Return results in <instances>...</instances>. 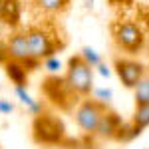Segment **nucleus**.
Segmentation results:
<instances>
[{"mask_svg":"<svg viewBox=\"0 0 149 149\" xmlns=\"http://www.w3.org/2000/svg\"><path fill=\"white\" fill-rule=\"evenodd\" d=\"M64 80L76 95H90L93 92V68L81 56L70 58Z\"/></svg>","mask_w":149,"mask_h":149,"instance_id":"f257e3e1","label":"nucleus"},{"mask_svg":"<svg viewBox=\"0 0 149 149\" xmlns=\"http://www.w3.org/2000/svg\"><path fill=\"white\" fill-rule=\"evenodd\" d=\"M32 133H34L36 141L38 143H44V145H58V143H62L64 137H66L64 123L58 119L56 115L44 113V111L40 115H34Z\"/></svg>","mask_w":149,"mask_h":149,"instance_id":"f03ea898","label":"nucleus"},{"mask_svg":"<svg viewBox=\"0 0 149 149\" xmlns=\"http://www.w3.org/2000/svg\"><path fill=\"white\" fill-rule=\"evenodd\" d=\"M115 44L129 54H137L145 44V34L135 22H117L113 24Z\"/></svg>","mask_w":149,"mask_h":149,"instance_id":"7ed1b4c3","label":"nucleus"},{"mask_svg":"<svg viewBox=\"0 0 149 149\" xmlns=\"http://www.w3.org/2000/svg\"><path fill=\"white\" fill-rule=\"evenodd\" d=\"M26 38H28V46H30V56L36 60H46L48 56H54L62 44H56V38L46 32L44 28H30L26 30Z\"/></svg>","mask_w":149,"mask_h":149,"instance_id":"20e7f679","label":"nucleus"},{"mask_svg":"<svg viewBox=\"0 0 149 149\" xmlns=\"http://www.w3.org/2000/svg\"><path fill=\"white\" fill-rule=\"evenodd\" d=\"M103 111H105V103L97 102V100H84V102L76 107L74 111V119L84 133L92 135L95 133V127L102 119Z\"/></svg>","mask_w":149,"mask_h":149,"instance_id":"39448f33","label":"nucleus"},{"mask_svg":"<svg viewBox=\"0 0 149 149\" xmlns=\"http://www.w3.org/2000/svg\"><path fill=\"white\" fill-rule=\"evenodd\" d=\"M44 93L48 95L50 102L56 103V105H60L62 109L72 107V102H76V100H74L76 93L68 88V84H66L64 78H58V76L46 80V84H44Z\"/></svg>","mask_w":149,"mask_h":149,"instance_id":"423d86ee","label":"nucleus"},{"mask_svg":"<svg viewBox=\"0 0 149 149\" xmlns=\"http://www.w3.org/2000/svg\"><path fill=\"white\" fill-rule=\"evenodd\" d=\"M115 74L117 78L121 80V84L125 88H135L143 76H145V66L141 62H135V60H127V58H119L115 60Z\"/></svg>","mask_w":149,"mask_h":149,"instance_id":"0eeeda50","label":"nucleus"},{"mask_svg":"<svg viewBox=\"0 0 149 149\" xmlns=\"http://www.w3.org/2000/svg\"><path fill=\"white\" fill-rule=\"evenodd\" d=\"M6 50H8V58L10 60H18V62L26 60L30 56V46H28L26 32H14L6 40Z\"/></svg>","mask_w":149,"mask_h":149,"instance_id":"6e6552de","label":"nucleus"},{"mask_svg":"<svg viewBox=\"0 0 149 149\" xmlns=\"http://www.w3.org/2000/svg\"><path fill=\"white\" fill-rule=\"evenodd\" d=\"M123 121H121V117L113 111H103L102 119H100V123L95 127V135L102 139H113L115 137V131H117V127L121 125Z\"/></svg>","mask_w":149,"mask_h":149,"instance_id":"1a4fd4ad","label":"nucleus"},{"mask_svg":"<svg viewBox=\"0 0 149 149\" xmlns=\"http://www.w3.org/2000/svg\"><path fill=\"white\" fill-rule=\"evenodd\" d=\"M20 10H22L20 0H4L0 10V20L10 28H16L20 24Z\"/></svg>","mask_w":149,"mask_h":149,"instance_id":"9d476101","label":"nucleus"},{"mask_svg":"<svg viewBox=\"0 0 149 149\" xmlns=\"http://www.w3.org/2000/svg\"><path fill=\"white\" fill-rule=\"evenodd\" d=\"M4 70H6V76L10 78V81L14 86H26L28 84V72L22 66V62L18 60H8L4 64Z\"/></svg>","mask_w":149,"mask_h":149,"instance_id":"9b49d317","label":"nucleus"},{"mask_svg":"<svg viewBox=\"0 0 149 149\" xmlns=\"http://www.w3.org/2000/svg\"><path fill=\"white\" fill-rule=\"evenodd\" d=\"M34 4L46 14H60L66 10L70 0H34Z\"/></svg>","mask_w":149,"mask_h":149,"instance_id":"f8f14e48","label":"nucleus"},{"mask_svg":"<svg viewBox=\"0 0 149 149\" xmlns=\"http://www.w3.org/2000/svg\"><path fill=\"white\" fill-rule=\"evenodd\" d=\"M135 103H149V76H143L141 80L135 84Z\"/></svg>","mask_w":149,"mask_h":149,"instance_id":"ddd939ff","label":"nucleus"},{"mask_svg":"<svg viewBox=\"0 0 149 149\" xmlns=\"http://www.w3.org/2000/svg\"><path fill=\"white\" fill-rule=\"evenodd\" d=\"M131 123H133L135 127H139V129H143V127L149 125V103H141V105H137Z\"/></svg>","mask_w":149,"mask_h":149,"instance_id":"4468645a","label":"nucleus"},{"mask_svg":"<svg viewBox=\"0 0 149 149\" xmlns=\"http://www.w3.org/2000/svg\"><path fill=\"white\" fill-rule=\"evenodd\" d=\"M44 62V70H46L48 74H60V70H62V62H60V58H56V54L54 56H48L46 60H42Z\"/></svg>","mask_w":149,"mask_h":149,"instance_id":"2eb2a0df","label":"nucleus"},{"mask_svg":"<svg viewBox=\"0 0 149 149\" xmlns=\"http://www.w3.org/2000/svg\"><path fill=\"white\" fill-rule=\"evenodd\" d=\"M80 56L84 58V60H86V62H88V64H90L92 68H95V66H97V64L102 62V58H100V54H97V52H95L93 48H90V46H88V48H84Z\"/></svg>","mask_w":149,"mask_h":149,"instance_id":"dca6fc26","label":"nucleus"},{"mask_svg":"<svg viewBox=\"0 0 149 149\" xmlns=\"http://www.w3.org/2000/svg\"><path fill=\"white\" fill-rule=\"evenodd\" d=\"M14 93H16V97L20 100V103H22V105H26V107L34 102V100H32V95L26 92V86H14Z\"/></svg>","mask_w":149,"mask_h":149,"instance_id":"f3484780","label":"nucleus"},{"mask_svg":"<svg viewBox=\"0 0 149 149\" xmlns=\"http://www.w3.org/2000/svg\"><path fill=\"white\" fill-rule=\"evenodd\" d=\"M22 66L26 68V72L30 74V72H36V70L40 68V60H36V58L28 56L26 60H22Z\"/></svg>","mask_w":149,"mask_h":149,"instance_id":"a211bd4d","label":"nucleus"},{"mask_svg":"<svg viewBox=\"0 0 149 149\" xmlns=\"http://www.w3.org/2000/svg\"><path fill=\"white\" fill-rule=\"evenodd\" d=\"M95 97H97V102H102V103H109L111 102V90H95Z\"/></svg>","mask_w":149,"mask_h":149,"instance_id":"6ab92c4d","label":"nucleus"},{"mask_svg":"<svg viewBox=\"0 0 149 149\" xmlns=\"http://www.w3.org/2000/svg\"><path fill=\"white\" fill-rule=\"evenodd\" d=\"M28 111H30V115H40L42 111H44V103L38 102V100H34V102L28 105Z\"/></svg>","mask_w":149,"mask_h":149,"instance_id":"aec40b11","label":"nucleus"},{"mask_svg":"<svg viewBox=\"0 0 149 149\" xmlns=\"http://www.w3.org/2000/svg\"><path fill=\"white\" fill-rule=\"evenodd\" d=\"M14 111V105H12L8 100H0V113H4V115H8Z\"/></svg>","mask_w":149,"mask_h":149,"instance_id":"412c9836","label":"nucleus"},{"mask_svg":"<svg viewBox=\"0 0 149 149\" xmlns=\"http://www.w3.org/2000/svg\"><path fill=\"white\" fill-rule=\"evenodd\" d=\"M8 60H10V58H8V50H6V44H2V42H0V64L4 66V64H6Z\"/></svg>","mask_w":149,"mask_h":149,"instance_id":"4be33fe9","label":"nucleus"},{"mask_svg":"<svg viewBox=\"0 0 149 149\" xmlns=\"http://www.w3.org/2000/svg\"><path fill=\"white\" fill-rule=\"evenodd\" d=\"M95 68H97V72H100V74H102L103 78H107V76H109V74H111V70L107 68V66H105V64H103V62H100V64H97V66H95Z\"/></svg>","mask_w":149,"mask_h":149,"instance_id":"5701e85b","label":"nucleus"},{"mask_svg":"<svg viewBox=\"0 0 149 149\" xmlns=\"http://www.w3.org/2000/svg\"><path fill=\"white\" fill-rule=\"evenodd\" d=\"M0 90H2V86H0Z\"/></svg>","mask_w":149,"mask_h":149,"instance_id":"b1692460","label":"nucleus"}]
</instances>
